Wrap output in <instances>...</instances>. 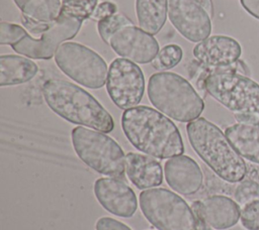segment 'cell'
I'll use <instances>...</instances> for the list:
<instances>
[{
    "label": "cell",
    "instance_id": "obj_26",
    "mask_svg": "<svg viewBox=\"0 0 259 230\" xmlns=\"http://www.w3.org/2000/svg\"><path fill=\"white\" fill-rule=\"evenodd\" d=\"M28 33L25 28L22 26L10 23V22H1L0 23V44H9L13 45L20 41Z\"/></svg>",
    "mask_w": 259,
    "mask_h": 230
},
{
    "label": "cell",
    "instance_id": "obj_28",
    "mask_svg": "<svg viewBox=\"0 0 259 230\" xmlns=\"http://www.w3.org/2000/svg\"><path fill=\"white\" fill-rule=\"evenodd\" d=\"M117 11V7L114 3L109 1H103L97 5L94 12L91 15V19L100 21L102 19H105L113 14H115Z\"/></svg>",
    "mask_w": 259,
    "mask_h": 230
},
{
    "label": "cell",
    "instance_id": "obj_21",
    "mask_svg": "<svg viewBox=\"0 0 259 230\" xmlns=\"http://www.w3.org/2000/svg\"><path fill=\"white\" fill-rule=\"evenodd\" d=\"M22 14L39 22H53L58 19L62 0H13Z\"/></svg>",
    "mask_w": 259,
    "mask_h": 230
},
{
    "label": "cell",
    "instance_id": "obj_30",
    "mask_svg": "<svg viewBox=\"0 0 259 230\" xmlns=\"http://www.w3.org/2000/svg\"><path fill=\"white\" fill-rule=\"evenodd\" d=\"M235 118L238 123L243 124H259V114L246 112V113H235Z\"/></svg>",
    "mask_w": 259,
    "mask_h": 230
},
{
    "label": "cell",
    "instance_id": "obj_6",
    "mask_svg": "<svg viewBox=\"0 0 259 230\" xmlns=\"http://www.w3.org/2000/svg\"><path fill=\"white\" fill-rule=\"evenodd\" d=\"M71 138L77 155L89 167L110 178L123 176L125 155L114 139L83 126L73 128Z\"/></svg>",
    "mask_w": 259,
    "mask_h": 230
},
{
    "label": "cell",
    "instance_id": "obj_25",
    "mask_svg": "<svg viewBox=\"0 0 259 230\" xmlns=\"http://www.w3.org/2000/svg\"><path fill=\"white\" fill-rule=\"evenodd\" d=\"M234 195L239 205L246 206L251 202L259 200V184L251 180L243 181L236 188Z\"/></svg>",
    "mask_w": 259,
    "mask_h": 230
},
{
    "label": "cell",
    "instance_id": "obj_16",
    "mask_svg": "<svg viewBox=\"0 0 259 230\" xmlns=\"http://www.w3.org/2000/svg\"><path fill=\"white\" fill-rule=\"evenodd\" d=\"M164 170L167 184L178 194L191 196L202 187V171L198 163L189 155L181 154L169 158L165 162Z\"/></svg>",
    "mask_w": 259,
    "mask_h": 230
},
{
    "label": "cell",
    "instance_id": "obj_9",
    "mask_svg": "<svg viewBox=\"0 0 259 230\" xmlns=\"http://www.w3.org/2000/svg\"><path fill=\"white\" fill-rule=\"evenodd\" d=\"M106 90L111 101L120 109L138 106L145 92V77L134 62L117 58L108 68Z\"/></svg>",
    "mask_w": 259,
    "mask_h": 230
},
{
    "label": "cell",
    "instance_id": "obj_23",
    "mask_svg": "<svg viewBox=\"0 0 259 230\" xmlns=\"http://www.w3.org/2000/svg\"><path fill=\"white\" fill-rule=\"evenodd\" d=\"M134 25L133 21L124 14L115 13L97 22V30L102 40L109 44L110 37L123 27Z\"/></svg>",
    "mask_w": 259,
    "mask_h": 230
},
{
    "label": "cell",
    "instance_id": "obj_32",
    "mask_svg": "<svg viewBox=\"0 0 259 230\" xmlns=\"http://www.w3.org/2000/svg\"><path fill=\"white\" fill-rule=\"evenodd\" d=\"M208 13L210 17L213 15V5H212V0H196Z\"/></svg>",
    "mask_w": 259,
    "mask_h": 230
},
{
    "label": "cell",
    "instance_id": "obj_29",
    "mask_svg": "<svg viewBox=\"0 0 259 230\" xmlns=\"http://www.w3.org/2000/svg\"><path fill=\"white\" fill-rule=\"evenodd\" d=\"M96 230H132L122 222L110 217H101L95 224Z\"/></svg>",
    "mask_w": 259,
    "mask_h": 230
},
{
    "label": "cell",
    "instance_id": "obj_2",
    "mask_svg": "<svg viewBox=\"0 0 259 230\" xmlns=\"http://www.w3.org/2000/svg\"><path fill=\"white\" fill-rule=\"evenodd\" d=\"M42 95L48 106L63 119L87 126L103 133L114 128L107 110L81 87L60 79H51L42 85Z\"/></svg>",
    "mask_w": 259,
    "mask_h": 230
},
{
    "label": "cell",
    "instance_id": "obj_20",
    "mask_svg": "<svg viewBox=\"0 0 259 230\" xmlns=\"http://www.w3.org/2000/svg\"><path fill=\"white\" fill-rule=\"evenodd\" d=\"M168 13V0H136V14L140 27L157 34L164 26Z\"/></svg>",
    "mask_w": 259,
    "mask_h": 230
},
{
    "label": "cell",
    "instance_id": "obj_12",
    "mask_svg": "<svg viewBox=\"0 0 259 230\" xmlns=\"http://www.w3.org/2000/svg\"><path fill=\"white\" fill-rule=\"evenodd\" d=\"M109 45L121 58L138 64L151 63L159 53L156 38L135 25L115 32L109 39Z\"/></svg>",
    "mask_w": 259,
    "mask_h": 230
},
{
    "label": "cell",
    "instance_id": "obj_18",
    "mask_svg": "<svg viewBox=\"0 0 259 230\" xmlns=\"http://www.w3.org/2000/svg\"><path fill=\"white\" fill-rule=\"evenodd\" d=\"M225 134L242 157L259 163V124L236 123L227 127Z\"/></svg>",
    "mask_w": 259,
    "mask_h": 230
},
{
    "label": "cell",
    "instance_id": "obj_31",
    "mask_svg": "<svg viewBox=\"0 0 259 230\" xmlns=\"http://www.w3.org/2000/svg\"><path fill=\"white\" fill-rule=\"evenodd\" d=\"M240 2L251 16L259 19V0H240Z\"/></svg>",
    "mask_w": 259,
    "mask_h": 230
},
{
    "label": "cell",
    "instance_id": "obj_15",
    "mask_svg": "<svg viewBox=\"0 0 259 230\" xmlns=\"http://www.w3.org/2000/svg\"><path fill=\"white\" fill-rule=\"evenodd\" d=\"M191 209L197 218L218 230L235 226L241 217L239 204L231 198L221 195L193 202Z\"/></svg>",
    "mask_w": 259,
    "mask_h": 230
},
{
    "label": "cell",
    "instance_id": "obj_17",
    "mask_svg": "<svg viewBox=\"0 0 259 230\" xmlns=\"http://www.w3.org/2000/svg\"><path fill=\"white\" fill-rule=\"evenodd\" d=\"M125 170L132 184L140 190L158 187L163 182L161 163L142 153L128 152L125 155Z\"/></svg>",
    "mask_w": 259,
    "mask_h": 230
},
{
    "label": "cell",
    "instance_id": "obj_19",
    "mask_svg": "<svg viewBox=\"0 0 259 230\" xmlns=\"http://www.w3.org/2000/svg\"><path fill=\"white\" fill-rule=\"evenodd\" d=\"M37 66L31 60L14 54L0 56V86H14L30 81L37 73Z\"/></svg>",
    "mask_w": 259,
    "mask_h": 230
},
{
    "label": "cell",
    "instance_id": "obj_7",
    "mask_svg": "<svg viewBox=\"0 0 259 230\" xmlns=\"http://www.w3.org/2000/svg\"><path fill=\"white\" fill-rule=\"evenodd\" d=\"M140 208L158 230H194L196 217L191 207L177 194L165 188L143 191Z\"/></svg>",
    "mask_w": 259,
    "mask_h": 230
},
{
    "label": "cell",
    "instance_id": "obj_14",
    "mask_svg": "<svg viewBox=\"0 0 259 230\" xmlns=\"http://www.w3.org/2000/svg\"><path fill=\"white\" fill-rule=\"evenodd\" d=\"M241 53V44L227 35L208 36L193 48L194 58L208 70L228 68L239 61Z\"/></svg>",
    "mask_w": 259,
    "mask_h": 230
},
{
    "label": "cell",
    "instance_id": "obj_4",
    "mask_svg": "<svg viewBox=\"0 0 259 230\" xmlns=\"http://www.w3.org/2000/svg\"><path fill=\"white\" fill-rule=\"evenodd\" d=\"M148 97L155 108L179 122L197 119L204 109V102L192 85L171 72L156 73L150 77Z\"/></svg>",
    "mask_w": 259,
    "mask_h": 230
},
{
    "label": "cell",
    "instance_id": "obj_5",
    "mask_svg": "<svg viewBox=\"0 0 259 230\" xmlns=\"http://www.w3.org/2000/svg\"><path fill=\"white\" fill-rule=\"evenodd\" d=\"M238 61L230 68L208 70L202 81L204 90L219 103L235 113L259 114V84L240 74Z\"/></svg>",
    "mask_w": 259,
    "mask_h": 230
},
{
    "label": "cell",
    "instance_id": "obj_8",
    "mask_svg": "<svg viewBox=\"0 0 259 230\" xmlns=\"http://www.w3.org/2000/svg\"><path fill=\"white\" fill-rule=\"evenodd\" d=\"M54 58L66 76L84 87L100 89L107 80L108 69L105 61L84 44L64 42L58 47Z\"/></svg>",
    "mask_w": 259,
    "mask_h": 230
},
{
    "label": "cell",
    "instance_id": "obj_3",
    "mask_svg": "<svg viewBox=\"0 0 259 230\" xmlns=\"http://www.w3.org/2000/svg\"><path fill=\"white\" fill-rule=\"evenodd\" d=\"M186 131L191 147L221 179L238 183L245 178L244 159L215 124L200 117L188 122Z\"/></svg>",
    "mask_w": 259,
    "mask_h": 230
},
{
    "label": "cell",
    "instance_id": "obj_10",
    "mask_svg": "<svg viewBox=\"0 0 259 230\" xmlns=\"http://www.w3.org/2000/svg\"><path fill=\"white\" fill-rule=\"evenodd\" d=\"M82 22L83 20L78 18L59 16L40 33L41 36L39 38H34L27 34L11 47L14 51L30 59L49 60L55 55L62 43L77 35Z\"/></svg>",
    "mask_w": 259,
    "mask_h": 230
},
{
    "label": "cell",
    "instance_id": "obj_1",
    "mask_svg": "<svg viewBox=\"0 0 259 230\" xmlns=\"http://www.w3.org/2000/svg\"><path fill=\"white\" fill-rule=\"evenodd\" d=\"M121 127L134 147L153 157L165 159L184 152L177 126L154 108L141 105L126 109L121 116Z\"/></svg>",
    "mask_w": 259,
    "mask_h": 230
},
{
    "label": "cell",
    "instance_id": "obj_22",
    "mask_svg": "<svg viewBox=\"0 0 259 230\" xmlns=\"http://www.w3.org/2000/svg\"><path fill=\"white\" fill-rule=\"evenodd\" d=\"M98 0H62V9L60 16L73 17L81 20L90 18Z\"/></svg>",
    "mask_w": 259,
    "mask_h": 230
},
{
    "label": "cell",
    "instance_id": "obj_13",
    "mask_svg": "<svg viewBox=\"0 0 259 230\" xmlns=\"http://www.w3.org/2000/svg\"><path fill=\"white\" fill-rule=\"evenodd\" d=\"M94 195L109 213L131 218L137 211L138 201L134 190L118 178H99L94 183Z\"/></svg>",
    "mask_w": 259,
    "mask_h": 230
},
{
    "label": "cell",
    "instance_id": "obj_11",
    "mask_svg": "<svg viewBox=\"0 0 259 230\" xmlns=\"http://www.w3.org/2000/svg\"><path fill=\"white\" fill-rule=\"evenodd\" d=\"M168 16L175 29L191 42H200L211 32V17L196 0H168Z\"/></svg>",
    "mask_w": 259,
    "mask_h": 230
},
{
    "label": "cell",
    "instance_id": "obj_24",
    "mask_svg": "<svg viewBox=\"0 0 259 230\" xmlns=\"http://www.w3.org/2000/svg\"><path fill=\"white\" fill-rule=\"evenodd\" d=\"M182 49L177 44H167L161 48L153 66L157 70H169L177 66L182 59Z\"/></svg>",
    "mask_w": 259,
    "mask_h": 230
},
{
    "label": "cell",
    "instance_id": "obj_27",
    "mask_svg": "<svg viewBox=\"0 0 259 230\" xmlns=\"http://www.w3.org/2000/svg\"><path fill=\"white\" fill-rule=\"evenodd\" d=\"M240 218L243 227L247 230H259V200L244 206Z\"/></svg>",
    "mask_w": 259,
    "mask_h": 230
},
{
    "label": "cell",
    "instance_id": "obj_33",
    "mask_svg": "<svg viewBox=\"0 0 259 230\" xmlns=\"http://www.w3.org/2000/svg\"><path fill=\"white\" fill-rule=\"evenodd\" d=\"M194 230H212V228L210 226H208L205 222H203L202 220H200L199 218L196 217V226H195Z\"/></svg>",
    "mask_w": 259,
    "mask_h": 230
}]
</instances>
